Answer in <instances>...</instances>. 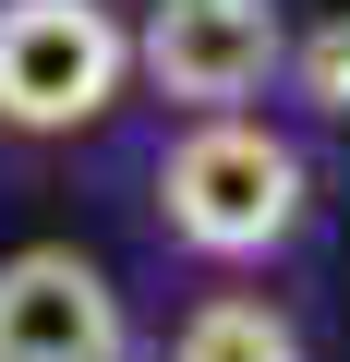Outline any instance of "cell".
<instances>
[{"mask_svg": "<svg viewBox=\"0 0 350 362\" xmlns=\"http://www.w3.org/2000/svg\"><path fill=\"white\" fill-rule=\"evenodd\" d=\"M326 206L314 181V145L266 109H194L169 121V145L145 157V242L194 278H266L302 254Z\"/></svg>", "mask_w": 350, "mask_h": 362, "instance_id": "obj_1", "label": "cell"}, {"mask_svg": "<svg viewBox=\"0 0 350 362\" xmlns=\"http://www.w3.org/2000/svg\"><path fill=\"white\" fill-rule=\"evenodd\" d=\"M133 97L121 0H0V157H73Z\"/></svg>", "mask_w": 350, "mask_h": 362, "instance_id": "obj_2", "label": "cell"}, {"mask_svg": "<svg viewBox=\"0 0 350 362\" xmlns=\"http://www.w3.org/2000/svg\"><path fill=\"white\" fill-rule=\"evenodd\" d=\"M278 49H290V0H145L133 13V97H157V121L266 109Z\"/></svg>", "mask_w": 350, "mask_h": 362, "instance_id": "obj_3", "label": "cell"}, {"mask_svg": "<svg viewBox=\"0 0 350 362\" xmlns=\"http://www.w3.org/2000/svg\"><path fill=\"white\" fill-rule=\"evenodd\" d=\"M0 362H145L133 290L73 242H13L0 254Z\"/></svg>", "mask_w": 350, "mask_h": 362, "instance_id": "obj_4", "label": "cell"}, {"mask_svg": "<svg viewBox=\"0 0 350 362\" xmlns=\"http://www.w3.org/2000/svg\"><path fill=\"white\" fill-rule=\"evenodd\" d=\"M157 362H314V338H302V314L266 278H206L182 314H169Z\"/></svg>", "mask_w": 350, "mask_h": 362, "instance_id": "obj_5", "label": "cell"}, {"mask_svg": "<svg viewBox=\"0 0 350 362\" xmlns=\"http://www.w3.org/2000/svg\"><path fill=\"white\" fill-rule=\"evenodd\" d=\"M278 109H302L314 133H350V13H290V49H278Z\"/></svg>", "mask_w": 350, "mask_h": 362, "instance_id": "obj_6", "label": "cell"}]
</instances>
